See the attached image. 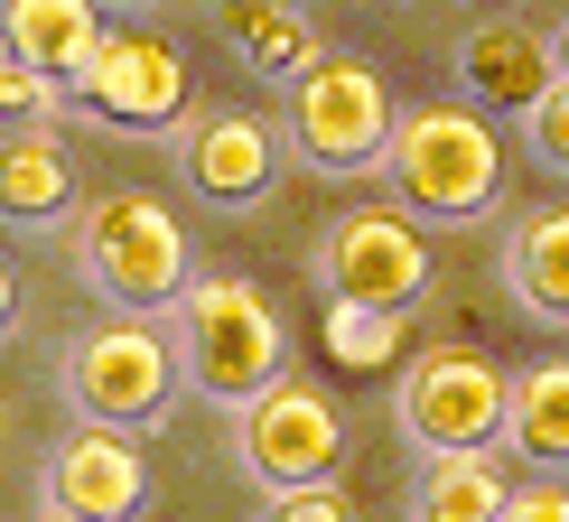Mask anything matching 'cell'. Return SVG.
Here are the masks:
<instances>
[{
  "label": "cell",
  "instance_id": "cell-12",
  "mask_svg": "<svg viewBox=\"0 0 569 522\" xmlns=\"http://www.w3.org/2000/svg\"><path fill=\"white\" fill-rule=\"evenodd\" d=\"M551 84H560V57H551V38H541V29H523V19L486 10L477 29L458 38V93H467V103L513 112V122H523Z\"/></svg>",
  "mask_w": 569,
  "mask_h": 522
},
{
  "label": "cell",
  "instance_id": "cell-25",
  "mask_svg": "<svg viewBox=\"0 0 569 522\" xmlns=\"http://www.w3.org/2000/svg\"><path fill=\"white\" fill-rule=\"evenodd\" d=\"M551 57H560V76H569V19H560V29H551Z\"/></svg>",
  "mask_w": 569,
  "mask_h": 522
},
{
  "label": "cell",
  "instance_id": "cell-3",
  "mask_svg": "<svg viewBox=\"0 0 569 522\" xmlns=\"http://www.w3.org/2000/svg\"><path fill=\"white\" fill-rule=\"evenodd\" d=\"M66 243H76L93 299L140 308V318L178 308L187 280H197V261H187V224L159 197H140V187H103V197H84L76 215H66Z\"/></svg>",
  "mask_w": 569,
  "mask_h": 522
},
{
  "label": "cell",
  "instance_id": "cell-17",
  "mask_svg": "<svg viewBox=\"0 0 569 522\" xmlns=\"http://www.w3.org/2000/svg\"><path fill=\"white\" fill-rule=\"evenodd\" d=\"M505 290L523 299L532 318L569 327V205H532V215L505 233Z\"/></svg>",
  "mask_w": 569,
  "mask_h": 522
},
{
  "label": "cell",
  "instance_id": "cell-7",
  "mask_svg": "<svg viewBox=\"0 0 569 522\" xmlns=\"http://www.w3.org/2000/svg\"><path fill=\"white\" fill-rule=\"evenodd\" d=\"M346 401L308 373H280L262 401L233 411V458L262 494H299V485H346Z\"/></svg>",
  "mask_w": 569,
  "mask_h": 522
},
{
  "label": "cell",
  "instance_id": "cell-1",
  "mask_svg": "<svg viewBox=\"0 0 569 522\" xmlns=\"http://www.w3.org/2000/svg\"><path fill=\"white\" fill-rule=\"evenodd\" d=\"M169 327L187 354V392H206L216 411H243L290 373V327H280L271 290L243 271H197L187 299L169 308Z\"/></svg>",
  "mask_w": 569,
  "mask_h": 522
},
{
  "label": "cell",
  "instance_id": "cell-21",
  "mask_svg": "<svg viewBox=\"0 0 569 522\" xmlns=\"http://www.w3.org/2000/svg\"><path fill=\"white\" fill-rule=\"evenodd\" d=\"M523 150L541 159V169H560V178H569V76L523 112Z\"/></svg>",
  "mask_w": 569,
  "mask_h": 522
},
{
  "label": "cell",
  "instance_id": "cell-14",
  "mask_svg": "<svg viewBox=\"0 0 569 522\" xmlns=\"http://www.w3.org/2000/svg\"><path fill=\"white\" fill-rule=\"evenodd\" d=\"M76 215V159L57 122H10L0 131V224H57Z\"/></svg>",
  "mask_w": 569,
  "mask_h": 522
},
{
  "label": "cell",
  "instance_id": "cell-18",
  "mask_svg": "<svg viewBox=\"0 0 569 522\" xmlns=\"http://www.w3.org/2000/svg\"><path fill=\"white\" fill-rule=\"evenodd\" d=\"M513 485L495 466V448H467V458H420L411 485V522H505Z\"/></svg>",
  "mask_w": 569,
  "mask_h": 522
},
{
  "label": "cell",
  "instance_id": "cell-24",
  "mask_svg": "<svg viewBox=\"0 0 569 522\" xmlns=\"http://www.w3.org/2000/svg\"><path fill=\"white\" fill-rule=\"evenodd\" d=\"M10 327H19V271L0 261V337H10Z\"/></svg>",
  "mask_w": 569,
  "mask_h": 522
},
{
  "label": "cell",
  "instance_id": "cell-19",
  "mask_svg": "<svg viewBox=\"0 0 569 522\" xmlns=\"http://www.w3.org/2000/svg\"><path fill=\"white\" fill-rule=\"evenodd\" d=\"M318 337H327V364L337 373H401L411 364V308H346V299H327Z\"/></svg>",
  "mask_w": 569,
  "mask_h": 522
},
{
  "label": "cell",
  "instance_id": "cell-9",
  "mask_svg": "<svg viewBox=\"0 0 569 522\" xmlns=\"http://www.w3.org/2000/svg\"><path fill=\"white\" fill-rule=\"evenodd\" d=\"M76 103L93 112V122H112V131H178L187 112H197L187 47L169 29H150V19H131V29H112L103 47H93Z\"/></svg>",
  "mask_w": 569,
  "mask_h": 522
},
{
  "label": "cell",
  "instance_id": "cell-8",
  "mask_svg": "<svg viewBox=\"0 0 569 522\" xmlns=\"http://www.w3.org/2000/svg\"><path fill=\"white\" fill-rule=\"evenodd\" d=\"M430 280H439L430 233L401 205H346L318 233V290L346 308H411V299H430Z\"/></svg>",
  "mask_w": 569,
  "mask_h": 522
},
{
  "label": "cell",
  "instance_id": "cell-23",
  "mask_svg": "<svg viewBox=\"0 0 569 522\" xmlns=\"http://www.w3.org/2000/svg\"><path fill=\"white\" fill-rule=\"evenodd\" d=\"M505 522H569V485H560V476H532V485H513Z\"/></svg>",
  "mask_w": 569,
  "mask_h": 522
},
{
  "label": "cell",
  "instance_id": "cell-20",
  "mask_svg": "<svg viewBox=\"0 0 569 522\" xmlns=\"http://www.w3.org/2000/svg\"><path fill=\"white\" fill-rule=\"evenodd\" d=\"M57 103H66V93L47 76H29V66L0 47V131H10V122H57Z\"/></svg>",
  "mask_w": 569,
  "mask_h": 522
},
{
  "label": "cell",
  "instance_id": "cell-16",
  "mask_svg": "<svg viewBox=\"0 0 569 522\" xmlns=\"http://www.w3.org/2000/svg\"><path fill=\"white\" fill-rule=\"evenodd\" d=\"M505 448L532 476H569V354L513 373V411H505Z\"/></svg>",
  "mask_w": 569,
  "mask_h": 522
},
{
  "label": "cell",
  "instance_id": "cell-13",
  "mask_svg": "<svg viewBox=\"0 0 569 522\" xmlns=\"http://www.w3.org/2000/svg\"><path fill=\"white\" fill-rule=\"evenodd\" d=\"M103 38H112L103 0H0V47H10L29 76H47L57 93L84 84V66H93Z\"/></svg>",
  "mask_w": 569,
  "mask_h": 522
},
{
  "label": "cell",
  "instance_id": "cell-26",
  "mask_svg": "<svg viewBox=\"0 0 569 522\" xmlns=\"http://www.w3.org/2000/svg\"><path fill=\"white\" fill-rule=\"evenodd\" d=\"M38 522H84V513H66V504H38Z\"/></svg>",
  "mask_w": 569,
  "mask_h": 522
},
{
  "label": "cell",
  "instance_id": "cell-6",
  "mask_svg": "<svg viewBox=\"0 0 569 522\" xmlns=\"http://www.w3.org/2000/svg\"><path fill=\"white\" fill-rule=\"evenodd\" d=\"M505 411H513V373L477 345H430L401 364L392 383V420L420 458H467V448H505Z\"/></svg>",
  "mask_w": 569,
  "mask_h": 522
},
{
  "label": "cell",
  "instance_id": "cell-11",
  "mask_svg": "<svg viewBox=\"0 0 569 522\" xmlns=\"http://www.w3.org/2000/svg\"><path fill=\"white\" fill-rule=\"evenodd\" d=\"M169 140H178V178L197 187L206 205H252V197L280 178V150H290V140H280L262 112H243V103L187 112Z\"/></svg>",
  "mask_w": 569,
  "mask_h": 522
},
{
  "label": "cell",
  "instance_id": "cell-15",
  "mask_svg": "<svg viewBox=\"0 0 569 522\" xmlns=\"http://www.w3.org/2000/svg\"><path fill=\"white\" fill-rule=\"evenodd\" d=\"M216 29H224V47H233V57H243L262 84H290L299 66L327 57L299 0H216Z\"/></svg>",
  "mask_w": 569,
  "mask_h": 522
},
{
  "label": "cell",
  "instance_id": "cell-10",
  "mask_svg": "<svg viewBox=\"0 0 569 522\" xmlns=\"http://www.w3.org/2000/svg\"><path fill=\"white\" fill-rule=\"evenodd\" d=\"M38 504H66L84 522H131L150 504V458H140V430H103V420H76L57 448H47Z\"/></svg>",
  "mask_w": 569,
  "mask_h": 522
},
{
  "label": "cell",
  "instance_id": "cell-2",
  "mask_svg": "<svg viewBox=\"0 0 569 522\" xmlns=\"http://www.w3.org/2000/svg\"><path fill=\"white\" fill-rule=\"evenodd\" d=\"M392 205L420 224H477L505 197V131L486 122V103H411L383 150Z\"/></svg>",
  "mask_w": 569,
  "mask_h": 522
},
{
  "label": "cell",
  "instance_id": "cell-22",
  "mask_svg": "<svg viewBox=\"0 0 569 522\" xmlns=\"http://www.w3.org/2000/svg\"><path fill=\"white\" fill-rule=\"evenodd\" d=\"M262 522H355L346 485H299V494H262Z\"/></svg>",
  "mask_w": 569,
  "mask_h": 522
},
{
  "label": "cell",
  "instance_id": "cell-27",
  "mask_svg": "<svg viewBox=\"0 0 569 522\" xmlns=\"http://www.w3.org/2000/svg\"><path fill=\"white\" fill-rule=\"evenodd\" d=\"M131 10H140V0H131Z\"/></svg>",
  "mask_w": 569,
  "mask_h": 522
},
{
  "label": "cell",
  "instance_id": "cell-4",
  "mask_svg": "<svg viewBox=\"0 0 569 522\" xmlns=\"http://www.w3.org/2000/svg\"><path fill=\"white\" fill-rule=\"evenodd\" d=\"M187 392V354L169 318H140V308H112V318L76 327L66 345V401L76 420H103V430H159Z\"/></svg>",
  "mask_w": 569,
  "mask_h": 522
},
{
  "label": "cell",
  "instance_id": "cell-5",
  "mask_svg": "<svg viewBox=\"0 0 569 522\" xmlns=\"http://www.w3.org/2000/svg\"><path fill=\"white\" fill-rule=\"evenodd\" d=\"M401 112H392V84L373 76L365 57H318L280 84V140H290L299 169L318 178H365L383 169Z\"/></svg>",
  "mask_w": 569,
  "mask_h": 522
}]
</instances>
